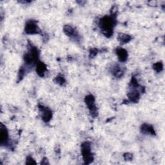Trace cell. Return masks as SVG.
Listing matches in <instances>:
<instances>
[{
	"instance_id": "8",
	"label": "cell",
	"mask_w": 165,
	"mask_h": 165,
	"mask_svg": "<svg viewBox=\"0 0 165 165\" xmlns=\"http://www.w3.org/2000/svg\"><path fill=\"white\" fill-rule=\"evenodd\" d=\"M128 97L132 102H134V103L137 102L138 100L139 99V97H140L139 92L137 91V90H136V89L133 90V91L128 92Z\"/></svg>"
},
{
	"instance_id": "5",
	"label": "cell",
	"mask_w": 165,
	"mask_h": 165,
	"mask_svg": "<svg viewBox=\"0 0 165 165\" xmlns=\"http://www.w3.org/2000/svg\"><path fill=\"white\" fill-rule=\"evenodd\" d=\"M39 109L41 111V117L43 121L45 122H48L52 117V111L49 108L43 107H41V108Z\"/></svg>"
},
{
	"instance_id": "6",
	"label": "cell",
	"mask_w": 165,
	"mask_h": 165,
	"mask_svg": "<svg viewBox=\"0 0 165 165\" xmlns=\"http://www.w3.org/2000/svg\"><path fill=\"white\" fill-rule=\"evenodd\" d=\"M0 137H1V144L2 145L5 144L8 139V134L7 129L3 124H1V129H0Z\"/></svg>"
},
{
	"instance_id": "3",
	"label": "cell",
	"mask_w": 165,
	"mask_h": 165,
	"mask_svg": "<svg viewBox=\"0 0 165 165\" xmlns=\"http://www.w3.org/2000/svg\"><path fill=\"white\" fill-rule=\"evenodd\" d=\"M39 29L37 25L36 21H28L27 22L25 32L28 34H36L39 32Z\"/></svg>"
},
{
	"instance_id": "16",
	"label": "cell",
	"mask_w": 165,
	"mask_h": 165,
	"mask_svg": "<svg viewBox=\"0 0 165 165\" xmlns=\"http://www.w3.org/2000/svg\"><path fill=\"white\" fill-rule=\"evenodd\" d=\"M26 163L28 164H36V162L31 157H28L27 159Z\"/></svg>"
},
{
	"instance_id": "14",
	"label": "cell",
	"mask_w": 165,
	"mask_h": 165,
	"mask_svg": "<svg viewBox=\"0 0 165 165\" xmlns=\"http://www.w3.org/2000/svg\"><path fill=\"white\" fill-rule=\"evenodd\" d=\"M163 65L161 62H157L153 65V69L157 72H159L163 71Z\"/></svg>"
},
{
	"instance_id": "10",
	"label": "cell",
	"mask_w": 165,
	"mask_h": 165,
	"mask_svg": "<svg viewBox=\"0 0 165 165\" xmlns=\"http://www.w3.org/2000/svg\"><path fill=\"white\" fill-rule=\"evenodd\" d=\"M141 131L143 134H150L152 135H154L156 134L153 127L151 125H149L148 124H143L141 128Z\"/></svg>"
},
{
	"instance_id": "4",
	"label": "cell",
	"mask_w": 165,
	"mask_h": 165,
	"mask_svg": "<svg viewBox=\"0 0 165 165\" xmlns=\"http://www.w3.org/2000/svg\"><path fill=\"white\" fill-rule=\"evenodd\" d=\"M84 101H85L86 104L87 105L88 109L90 110V112H91L92 116L93 117L96 116L97 109H96V107H95V104H94V101H95L94 97L92 96V95H89V96H87L86 97Z\"/></svg>"
},
{
	"instance_id": "2",
	"label": "cell",
	"mask_w": 165,
	"mask_h": 165,
	"mask_svg": "<svg viewBox=\"0 0 165 165\" xmlns=\"http://www.w3.org/2000/svg\"><path fill=\"white\" fill-rule=\"evenodd\" d=\"M81 152L83 159L86 164H89L94 160V157L91 153V144L89 143L85 142L82 144L81 146Z\"/></svg>"
},
{
	"instance_id": "17",
	"label": "cell",
	"mask_w": 165,
	"mask_h": 165,
	"mask_svg": "<svg viewBox=\"0 0 165 165\" xmlns=\"http://www.w3.org/2000/svg\"><path fill=\"white\" fill-rule=\"evenodd\" d=\"M124 158L127 160V161H130V160L132 159L133 156L131 153H126L124 155Z\"/></svg>"
},
{
	"instance_id": "15",
	"label": "cell",
	"mask_w": 165,
	"mask_h": 165,
	"mask_svg": "<svg viewBox=\"0 0 165 165\" xmlns=\"http://www.w3.org/2000/svg\"><path fill=\"white\" fill-rule=\"evenodd\" d=\"M54 81L56 83L61 84V85H62L63 84H64V83H65V79H64V78L63 77H62V76H59L55 78Z\"/></svg>"
},
{
	"instance_id": "13",
	"label": "cell",
	"mask_w": 165,
	"mask_h": 165,
	"mask_svg": "<svg viewBox=\"0 0 165 165\" xmlns=\"http://www.w3.org/2000/svg\"><path fill=\"white\" fill-rule=\"evenodd\" d=\"M63 31L66 34V35H67L68 36H72L75 35V31L74 28L70 25H65L63 28Z\"/></svg>"
},
{
	"instance_id": "1",
	"label": "cell",
	"mask_w": 165,
	"mask_h": 165,
	"mask_svg": "<svg viewBox=\"0 0 165 165\" xmlns=\"http://www.w3.org/2000/svg\"><path fill=\"white\" fill-rule=\"evenodd\" d=\"M114 25L115 20L111 16H104L99 20V26L107 36H112Z\"/></svg>"
},
{
	"instance_id": "7",
	"label": "cell",
	"mask_w": 165,
	"mask_h": 165,
	"mask_svg": "<svg viewBox=\"0 0 165 165\" xmlns=\"http://www.w3.org/2000/svg\"><path fill=\"white\" fill-rule=\"evenodd\" d=\"M116 54L118 57V59L120 61L124 62L128 58V53L125 49H123L121 48H118L116 50Z\"/></svg>"
},
{
	"instance_id": "12",
	"label": "cell",
	"mask_w": 165,
	"mask_h": 165,
	"mask_svg": "<svg viewBox=\"0 0 165 165\" xmlns=\"http://www.w3.org/2000/svg\"><path fill=\"white\" fill-rule=\"evenodd\" d=\"M112 73L114 74V76H115L117 78L121 77L123 75V70L121 68V67H119V65H117L116 64V66H114L112 68Z\"/></svg>"
},
{
	"instance_id": "11",
	"label": "cell",
	"mask_w": 165,
	"mask_h": 165,
	"mask_svg": "<svg viewBox=\"0 0 165 165\" xmlns=\"http://www.w3.org/2000/svg\"><path fill=\"white\" fill-rule=\"evenodd\" d=\"M131 38L128 35H127L125 34H119L118 35V40L120 43H121L122 44H125L127 43L130 41Z\"/></svg>"
},
{
	"instance_id": "9",
	"label": "cell",
	"mask_w": 165,
	"mask_h": 165,
	"mask_svg": "<svg viewBox=\"0 0 165 165\" xmlns=\"http://www.w3.org/2000/svg\"><path fill=\"white\" fill-rule=\"evenodd\" d=\"M47 71V67L46 65L42 62H39L37 64L36 67V71L38 74L39 76L43 77L45 74V72Z\"/></svg>"
}]
</instances>
